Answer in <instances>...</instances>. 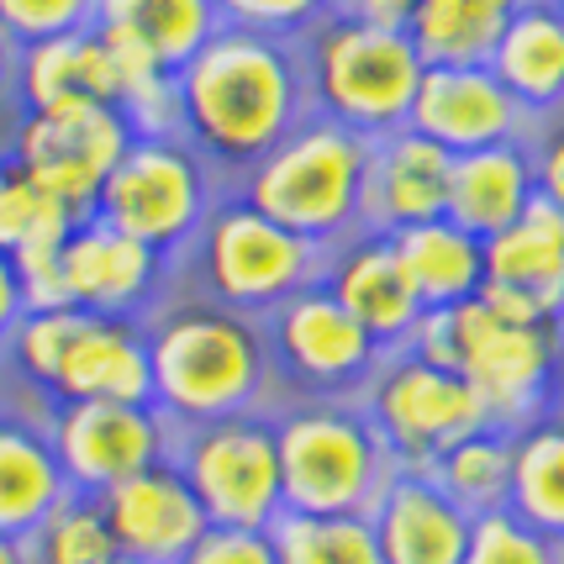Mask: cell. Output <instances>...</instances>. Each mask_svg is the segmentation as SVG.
I'll use <instances>...</instances> for the list:
<instances>
[{"label": "cell", "instance_id": "11", "mask_svg": "<svg viewBox=\"0 0 564 564\" xmlns=\"http://www.w3.org/2000/svg\"><path fill=\"white\" fill-rule=\"evenodd\" d=\"M264 338H270V365L280 380V406L285 401H359L369 375L386 359V348L322 285H306L291 301H280L264 317Z\"/></svg>", "mask_w": 564, "mask_h": 564}, {"label": "cell", "instance_id": "16", "mask_svg": "<svg viewBox=\"0 0 564 564\" xmlns=\"http://www.w3.org/2000/svg\"><path fill=\"white\" fill-rule=\"evenodd\" d=\"M322 291L344 306L348 317L365 327L375 344L395 354L406 348V338L417 333L422 301L412 291V280L401 270L395 248L386 232H348L344 243H333L322 253Z\"/></svg>", "mask_w": 564, "mask_h": 564}, {"label": "cell", "instance_id": "36", "mask_svg": "<svg viewBox=\"0 0 564 564\" xmlns=\"http://www.w3.org/2000/svg\"><path fill=\"white\" fill-rule=\"evenodd\" d=\"M48 206H53V196H43V191H37L6 153H0V253H17V243L43 221Z\"/></svg>", "mask_w": 564, "mask_h": 564}, {"label": "cell", "instance_id": "21", "mask_svg": "<svg viewBox=\"0 0 564 564\" xmlns=\"http://www.w3.org/2000/svg\"><path fill=\"white\" fill-rule=\"evenodd\" d=\"M53 406H0V533L26 539L69 496L64 465L48 443Z\"/></svg>", "mask_w": 564, "mask_h": 564}, {"label": "cell", "instance_id": "4", "mask_svg": "<svg viewBox=\"0 0 564 564\" xmlns=\"http://www.w3.org/2000/svg\"><path fill=\"white\" fill-rule=\"evenodd\" d=\"M295 53L306 74L312 117H327L359 138H386L395 127H406L422 69H427L406 26H380L333 11L295 37Z\"/></svg>", "mask_w": 564, "mask_h": 564}, {"label": "cell", "instance_id": "45", "mask_svg": "<svg viewBox=\"0 0 564 564\" xmlns=\"http://www.w3.org/2000/svg\"><path fill=\"white\" fill-rule=\"evenodd\" d=\"M554 6H560V11H564V0H554Z\"/></svg>", "mask_w": 564, "mask_h": 564}, {"label": "cell", "instance_id": "20", "mask_svg": "<svg viewBox=\"0 0 564 564\" xmlns=\"http://www.w3.org/2000/svg\"><path fill=\"white\" fill-rule=\"evenodd\" d=\"M369 522H375V543H380L386 564H459L475 517L454 507L433 475L395 469V480L375 501Z\"/></svg>", "mask_w": 564, "mask_h": 564}, {"label": "cell", "instance_id": "3", "mask_svg": "<svg viewBox=\"0 0 564 564\" xmlns=\"http://www.w3.org/2000/svg\"><path fill=\"white\" fill-rule=\"evenodd\" d=\"M406 348L427 365L454 369L480 395L491 427H501V433H517V427L554 412V391H560L564 369V327L501 322L475 295L459 306L422 312Z\"/></svg>", "mask_w": 564, "mask_h": 564}, {"label": "cell", "instance_id": "1", "mask_svg": "<svg viewBox=\"0 0 564 564\" xmlns=\"http://www.w3.org/2000/svg\"><path fill=\"white\" fill-rule=\"evenodd\" d=\"M174 106H180V138L227 185L312 117L295 43L243 26H221L174 74Z\"/></svg>", "mask_w": 564, "mask_h": 564}, {"label": "cell", "instance_id": "40", "mask_svg": "<svg viewBox=\"0 0 564 564\" xmlns=\"http://www.w3.org/2000/svg\"><path fill=\"white\" fill-rule=\"evenodd\" d=\"M417 6L422 0H338V11L365 17V22H380V26H406Z\"/></svg>", "mask_w": 564, "mask_h": 564}, {"label": "cell", "instance_id": "30", "mask_svg": "<svg viewBox=\"0 0 564 564\" xmlns=\"http://www.w3.org/2000/svg\"><path fill=\"white\" fill-rule=\"evenodd\" d=\"M443 486V496L454 507H465L469 517L501 512L512 496V433L501 427H480L465 443H454L438 465L427 469Z\"/></svg>", "mask_w": 564, "mask_h": 564}, {"label": "cell", "instance_id": "44", "mask_svg": "<svg viewBox=\"0 0 564 564\" xmlns=\"http://www.w3.org/2000/svg\"><path fill=\"white\" fill-rule=\"evenodd\" d=\"M111 564H132V560H122V554H117V560H111Z\"/></svg>", "mask_w": 564, "mask_h": 564}, {"label": "cell", "instance_id": "10", "mask_svg": "<svg viewBox=\"0 0 564 564\" xmlns=\"http://www.w3.org/2000/svg\"><path fill=\"white\" fill-rule=\"evenodd\" d=\"M359 406L369 412L375 433L386 438L395 469H422V475L438 465L454 443L491 427L480 395L469 391L454 369L427 365L412 348H395L380 359V369L359 391Z\"/></svg>", "mask_w": 564, "mask_h": 564}, {"label": "cell", "instance_id": "32", "mask_svg": "<svg viewBox=\"0 0 564 564\" xmlns=\"http://www.w3.org/2000/svg\"><path fill=\"white\" fill-rule=\"evenodd\" d=\"M26 564H111L117 560V539L106 528L100 496L69 491L32 533L22 539Z\"/></svg>", "mask_w": 564, "mask_h": 564}, {"label": "cell", "instance_id": "22", "mask_svg": "<svg viewBox=\"0 0 564 564\" xmlns=\"http://www.w3.org/2000/svg\"><path fill=\"white\" fill-rule=\"evenodd\" d=\"M486 285L522 295L543 322L564 327V212L533 196V206L486 238Z\"/></svg>", "mask_w": 564, "mask_h": 564}, {"label": "cell", "instance_id": "26", "mask_svg": "<svg viewBox=\"0 0 564 564\" xmlns=\"http://www.w3.org/2000/svg\"><path fill=\"white\" fill-rule=\"evenodd\" d=\"M401 259V270L417 291L422 312H438V306H459L475 301L486 285V243L469 238L465 227H454L448 217L417 221V227H401L386 232Z\"/></svg>", "mask_w": 564, "mask_h": 564}, {"label": "cell", "instance_id": "5", "mask_svg": "<svg viewBox=\"0 0 564 564\" xmlns=\"http://www.w3.org/2000/svg\"><path fill=\"white\" fill-rule=\"evenodd\" d=\"M365 159L369 138L327 122V117H306L285 143H274L259 164H248L227 191L243 196L270 221L291 227L295 238L333 248L348 232H359Z\"/></svg>", "mask_w": 564, "mask_h": 564}, {"label": "cell", "instance_id": "9", "mask_svg": "<svg viewBox=\"0 0 564 564\" xmlns=\"http://www.w3.org/2000/svg\"><path fill=\"white\" fill-rule=\"evenodd\" d=\"M170 459L180 465L185 486L196 491L206 522L270 528L274 517L285 512L274 412H238V417L180 427Z\"/></svg>", "mask_w": 564, "mask_h": 564}, {"label": "cell", "instance_id": "43", "mask_svg": "<svg viewBox=\"0 0 564 564\" xmlns=\"http://www.w3.org/2000/svg\"><path fill=\"white\" fill-rule=\"evenodd\" d=\"M11 401V380H6V365H0V406Z\"/></svg>", "mask_w": 564, "mask_h": 564}, {"label": "cell", "instance_id": "12", "mask_svg": "<svg viewBox=\"0 0 564 564\" xmlns=\"http://www.w3.org/2000/svg\"><path fill=\"white\" fill-rule=\"evenodd\" d=\"M138 132L122 117V106L100 100H69L43 111H17V127L6 138V159L43 191V196L74 206L79 217L96 206L106 174L122 164L127 143Z\"/></svg>", "mask_w": 564, "mask_h": 564}, {"label": "cell", "instance_id": "13", "mask_svg": "<svg viewBox=\"0 0 564 564\" xmlns=\"http://www.w3.org/2000/svg\"><path fill=\"white\" fill-rule=\"evenodd\" d=\"M174 427L153 401H64L48 412V443L64 465L69 491L106 496L138 469L174 454Z\"/></svg>", "mask_w": 564, "mask_h": 564}, {"label": "cell", "instance_id": "27", "mask_svg": "<svg viewBox=\"0 0 564 564\" xmlns=\"http://www.w3.org/2000/svg\"><path fill=\"white\" fill-rule=\"evenodd\" d=\"M96 26L180 74L221 32V11L217 0H96Z\"/></svg>", "mask_w": 564, "mask_h": 564}, {"label": "cell", "instance_id": "8", "mask_svg": "<svg viewBox=\"0 0 564 564\" xmlns=\"http://www.w3.org/2000/svg\"><path fill=\"white\" fill-rule=\"evenodd\" d=\"M221 191L227 180L180 132H138L122 164L106 174L90 212L153 253L180 259L196 243L200 221L221 200Z\"/></svg>", "mask_w": 564, "mask_h": 564}, {"label": "cell", "instance_id": "34", "mask_svg": "<svg viewBox=\"0 0 564 564\" xmlns=\"http://www.w3.org/2000/svg\"><path fill=\"white\" fill-rule=\"evenodd\" d=\"M85 26H96V0H0V32L17 48L85 32Z\"/></svg>", "mask_w": 564, "mask_h": 564}, {"label": "cell", "instance_id": "29", "mask_svg": "<svg viewBox=\"0 0 564 564\" xmlns=\"http://www.w3.org/2000/svg\"><path fill=\"white\" fill-rule=\"evenodd\" d=\"M507 512L564 549V412L512 433V496Z\"/></svg>", "mask_w": 564, "mask_h": 564}, {"label": "cell", "instance_id": "19", "mask_svg": "<svg viewBox=\"0 0 564 564\" xmlns=\"http://www.w3.org/2000/svg\"><path fill=\"white\" fill-rule=\"evenodd\" d=\"M48 406L64 401H153V369H148V333L132 317H90L79 312L58 365L48 375Z\"/></svg>", "mask_w": 564, "mask_h": 564}, {"label": "cell", "instance_id": "15", "mask_svg": "<svg viewBox=\"0 0 564 564\" xmlns=\"http://www.w3.org/2000/svg\"><path fill=\"white\" fill-rule=\"evenodd\" d=\"M412 132L448 153H475L496 143H528L533 117L512 100V90L491 74V64L465 69H422L417 100H412Z\"/></svg>", "mask_w": 564, "mask_h": 564}, {"label": "cell", "instance_id": "33", "mask_svg": "<svg viewBox=\"0 0 564 564\" xmlns=\"http://www.w3.org/2000/svg\"><path fill=\"white\" fill-rule=\"evenodd\" d=\"M459 564H564V549L501 507V512L469 522V543Z\"/></svg>", "mask_w": 564, "mask_h": 564}, {"label": "cell", "instance_id": "28", "mask_svg": "<svg viewBox=\"0 0 564 564\" xmlns=\"http://www.w3.org/2000/svg\"><path fill=\"white\" fill-rule=\"evenodd\" d=\"M522 0H422L406 22V37L427 69L491 64L501 32Z\"/></svg>", "mask_w": 564, "mask_h": 564}, {"label": "cell", "instance_id": "35", "mask_svg": "<svg viewBox=\"0 0 564 564\" xmlns=\"http://www.w3.org/2000/svg\"><path fill=\"white\" fill-rule=\"evenodd\" d=\"M217 11H221V26H243V32H264V37L295 43L322 17H333L338 0H217Z\"/></svg>", "mask_w": 564, "mask_h": 564}, {"label": "cell", "instance_id": "18", "mask_svg": "<svg viewBox=\"0 0 564 564\" xmlns=\"http://www.w3.org/2000/svg\"><path fill=\"white\" fill-rule=\"evenodd\" d=\"M448 164H454V153L427 143L412 127L369 138L359 227L365 232H401V227L443 217L448 212Z\"/></svg>", "mask_w": 564, "mask_h": 564}, {"label": "cell", "instance_id": "41", "mask_svg": "<svg viewBox=\"0 0 564 564\" xmlns=\"http://www.w3.org/2000/svg\"><path fill=\"white\" fill-rule=\"evenodd\" d=\"M17 58H22V48L0 32V106L11 100V90H17Z\"/></svg>", "mask_w": 564, "mask_h": 564}, {"label": "cell", "instance_id": "17", "mask_svg": "<svg viewBox=\"0 0 564 564\" xmlns=\"http://www.w3.org/2000/svg\"><path fill=\"white\" fill-rule=\"evenodd\" d=\"M100 512L117 539V554L132 564H180L191 554V543L206 533V512L174 459L148 465L132 480L111 486L100 496Z\"/></svg>", "mask_w": 564, "mask_h": 564}, {"label": "cell", "instance_id": "38", "mask_svg": "<svg viewBox=\"0 0 564 564\" xmlns=\"http://www.w3.org/2000/svg\"><path fill=\"white\" fill-rule=\"evenodd\" d=\"M528 153H533V180H539V196L549 200V206H560V212H564V111L533 127Z\"/></svg>", "mask_w": 564, "mask_h": 564}, {"label": "cell", "instance_id": "6", "mask_svg": "<svg viewBox=\"0 0 564 564\" xmlns=\"http://www.w3.org/2000/svg\"><path fill=\"white\" fill-rule=\"evenodd\" d=\"M285 512L369 517L395 459L359 401H285L274 412Z\"/></svg>", "mask_w": 564, "mask_h": 564}, {"label": "cell", "instance_id": "42", "mask_svg": "<svg viewBox=\"0 0 564 564\" xmlns=\"http://www.w3.org/2000/svg\"><path fill=\"white\" fill-rule=\"evenodd\" d=\"M0 564H26V549H22V539H11V533H0Z\"/></svg>", "mask_w": 564, "mask_h": 564}, {"label": "cell", "instance_id": "7", "mask_svg": "<svg viewBox=\"0 0 564 564\" xmlns=\"http://www.w3.org/2000/svg\"><path fill=\"white\" fill-rule=\"evenodd\" d=\"M322 253L327 248L295 238L291 227L253 212L243 196L221 191V200L200 221L196 243L174 259V285L248 317H270L280 301L317 285Z\"/></svg>", "mask_w": 564, "mask_h": 564}, {"label": "cell", "instance_id": "39", "mask_svg": "<svg viewBox=\"0 0 564 564\" xmlns=\"http://www.w3.org/2000/svg\"><path fill=\"white\" fill-rule=\"evenodd\" d=\"M26 317V295H22V274L11 264V253H0V348L17 333V322Z\"/></svg>", "mask_w": 564, "mask_h": 564}, {"label": "cell", "instance_id": "23", "mask_svg": "<svg viewBox=\"0 0 564 564\" xmlns=\"http://www.w3.org/2000/svg\"><path fill=\"white\" fill-rule=\"evenodd\" d=\"M533 196H539V180H533L528 143L475 148V153H454V164H448V212L443 217L486 243L501 227H512L533 206Z\"/></svg>", "mask_w": 564, "mask_h": 564}, {"label": "cell", "instance_id": "14", "mask_svg": "<svg viewBox=\"0 0 564 564\" xmlns=\"http://www.w3.org/2000/svg\"><path fill=\"white\" fill-rule=\"evenodd\" d=\"M58 274H64V301L90 317L143 322L174 291V259L117 232L96 212H85L69 227L64 253H58Z\"/></svg>", "mask_w": 564, "mask_h": 564}, {"label": "cell", "instance_id": "24", "mask_svg": "<svg viewBox=\"0 0 564 564\" xmlns=\"http://www.w3.org/2000/svg\"><path fill=\"white\" fill-rule=\"evenodd\" d=\"M491 74L533 117V127L564 111V11L554 0H522L491 53Z\"/></svg>", "mask_w": 564, "mask_h": 564}, {"label": "cell", "instance_id": "31", "mask_svg": "<svg viewBox=\"0 0 564 564\" xmlns=\"http://www.w3.org/2000/svg\"><path fill=\"white\" fill-rule=\"evenodd\" d=\"M270 543L280 564H386L369 517L280 512L270 522Z\"/></svg>", "mask_w": 564, "mask_h": 564}, {"label": "cell", "instance_id": "25", "mask_svg": "<svg viewBox=\"0 0 564 564\" xmlns=\"http://www.w3.org/2000/svg\"><path fill=\"white\" fill-rule=\"evenodd\" d=\"M17 111H43V106H69V100H100L117 106V64L96 26L64 32L48 43H32L17 58Z\"/></svg>", "mask_w": 564, "mask_h": 564}, {"label": "cell", "instance_id": "37", "mask_svg": "<svg viewBox=\"0 0 564 564\" xmlns=\"http://www.w3.org/2000/svg\"><path fill=\"white\" fill-rule=\"evenodd\" d=\"M180 564H280L270 543V528H221L206 522V533L191 543Z\"/></svg>", "mask_w": 564, "mask_h": 564}, {"label": "cell", "instance_id": "2", "mask_svg": "<svg viewBox=\"0 0 564 564\" xmlns=\"http://www.w3.org/2000/svg\"><path fill=\"white\" fill-rule=\"evenodd\" d=\"M143 333L153 406L174 427L238 417V412H280L264 317H248L174 285L143 317Z\"/></svg>", "mask_w": 564, "mask_h": 564}]
</instances>
